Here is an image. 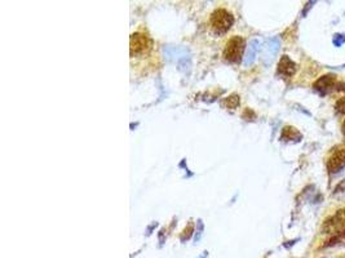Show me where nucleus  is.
<instances>
[{
  "label": "nucleus",
  "instance_id": "1",
  "mask_svg": "<svg viewBox=\"0 0 345 258\" xmlns=\"http://www.w3.org/2000/svg\"><path fill=\"white\" fill-rule=\"evenodd\" d=\"M233 24H234V17L229 11L224 8L216 9L210 18L211 29L216 35H224L228 33Z\"/></svg>",
  "mask_w": 345,
  "mask_h": 258
},
{
  "label": "nucleus",
  "instance_id": "2",
  "mask_svg": "<svg viewBox=\"0 0 345 258\" xmlns=\"http://www.w3.org/2000/svg\"><path fill=\"white\" fill-rule=\"evenodd\" d=\"M244 48H246V42L241 36H232L228 40L224 49V59L230 63H237L242 59L243 56Z\"/></svg>",
  "mask_w": 345,
  "mask_h": 258
},
{
  "label": "nucleus",
  "instance_id": "3",
  "mask_svg": "<svg viewBox=\"0 0 345 258\" xmlns=\"http://www.w3.org/2000/svg\"><path fill=\"white\" fill-rule=\"evenodd\" d=\"M322 232L324 234L333 235L332 237H341L345 236V209H340L335 216L328 218L322 226Z\"/></svg>",
  "mask_w": 345,
  "mask_h": 258
},
{
  "label": "nucleus",
  "instance_id": "4",
  "mask_svg": "<svg viewBox=\"0 0 345 258\" xmlns=\"http://www.w3.org/2000/svg\"><path fill=\"white\" fill-rule=\"evenodd\" d=\"M131 57L140 56L150 49V39L144 33H133L131 35Z\"/></svg>",
  "mask_w": 345,
  "mask_h": 258
},
{
  "label": "nucleus",
  "instance_id": "5",
  "mask_svg": "<svg viewBox=\"0 0 345 258\" xmlns=\"http://www.w3.org/2000/svg\"><path fill=\"white\" fill-rule=\"evenodd\" d=\"M337 83L339 81H336L335 76H332V75H324V76H321L318 80L315 81L313 88H314L315 92L319 93L321 96H326L336 88Z\"/></svg>",
  "mask_w": 345,
  "mask_h": 258
},
{
  "label": "nucleus",
  "instance_id": "6",
  "mask_svg": "<svg viewBox=\"0 0 345 258\" xmlns=\"http://www.w3.org/2000/svg\"><path fill=\"white\" fill-rule=\"evenodd\" d=\"M345 168V148H340L333 152L327 161V169L330 173H339Z\"/></svg>",
  "mask_w": 345,
  "mask_h": 258
},
{
  "label": "nucleus",
  "instance_id": "7",
  "mask_svg": "<svg viewBox=\"0 0 345 258\" xmlns=\"http://www.w3.org/2000/svg\"><path fill=\"white\" fill-rule=\"evenodd\" d=\"M298 67H296V63L290 58L289 56H283L281 58L280 63H278V72H280L282 76L291 77L292 75H295Z\"/></svg>",
  "mask_w": 345,
  "mask_h": 258
},
{
  "label": "nucleus",
  "instance_id": "8",
  "mask_svg": "<svg viewBox=\"0 0 345 258\" xmlns=\"http://www.w3.org/2000/svg\"><path fill=\"white\" fill-rule=\"evenodd\" d=\"M282 138H283V140H286V141H290V140L299 141L301 138V134H300V132L296 131L295 128L286 127L285 129H283Z\"/></svg>",
  "mask_w": 345,
  "mask_h": 258
},
{
  "label": "nucleus",
  "instance_id": "9",
  "mask_svg": "<svg viewBox=\"0 0 345 258\" xmlns=\"http://www.w3.org/2000/svg\"><path fill=\"white\" fill-rule=\"evenodd\" d=\"M336 111L339 114H345V97L340 98L339 101L336 102V106H335Z\"/></svg>",
  "mask_w": 345,
  "mask_h": 258
},
{
  "label": "nucleus",
  "instance_id": "10",
  "mask_svg": "<svg viewBox=\"0 0 345 258\" xmlns=\"http://www.w3.org/2000/svg\"><path fill=\"white\" fill-rule=\"evenodd\" d=\"M333 44L336 45V47H340L341 44H344L345 42V35H340V34H336V35L333 36Z\"/></svg>",
  "mask_w": 345,
  "mask_h": 258
},
{
  "label": "nucleus",
  "instance_id": "11",
  "mask_svg": "<svg viewBox=\"0 0 345 258\" xmlns=\"http://www.w3.org/2000/svg\"><path fill=\"white\" fill-rule=\"evenodd\" d=\"M342 133H344V136H345V120H344V123H342Z\"/></svg>",
  "mask_w": 345,
  "mask_h": 258
}]
</instances>
